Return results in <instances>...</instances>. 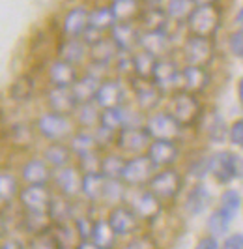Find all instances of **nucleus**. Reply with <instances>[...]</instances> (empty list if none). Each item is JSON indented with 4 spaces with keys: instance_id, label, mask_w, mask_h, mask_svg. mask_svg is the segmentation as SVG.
I'll return each mask as SVG.
<instances>
[{
    "instance_id": "obj_43",
    "label": "nucleus",
    "mask_w": 243,
    "mask_h": 249,
    "mask_svg": "<svg viewBox=\"0 0 243 249\" xmlns=\"http://www.w3.org/2000/svg\"><path fill=\"white\" fill-rule=\"evenodd\" d=\"M28 249H64V246H62L60 236L56 232H52L51 227H49V229L37 232V234H32Z\"/></svg>"
},
{
    "instance_id": "obj_16",
    "label": "nucleus",
    "mask_w": 243,
    "mask_h": 249,
    "mask_svg": "<svg viewBox=\"0 0 243 249\" xmlns=\"http://www.w3.org/2000/svg\"><path fill=\"white\" fill-rule=\"evenodd\" d=\"M90 8L86 4H75L68 8L60 23L62 37H83L88 28Z\"/></svg>"
},
{
    "instance_id": "obj_31",
    "label": "nucleus",
    "mask_w": 243,
    "mask_h": 249,
    "mask_svg": "<svg viewBox=\"0 0 243 249\" xmlns=\"http://www.w3.org/2000/svg\"><path fill=\"white\" fill-rule=\"evenodd\" d=\"M36 96V79L30 73H21L10 85V98L17 103H28Z\"/></svg>"
},
{
    "instance_id": "obj_32",
    "label": "nucleus",
    "mask_w": 243,
    "mask_h": 249,
    "mask_svg": "<svg viewBox=\"0 0 243 249\" xmlns=\"http://www.w3.org/2000/svg\"><path fill=\"white\" fill-rule=\"evenodd\" d=\"M107 178L99 171L96 173H83V184H81V195L90 202H99L103 199V189H105Z\"/></svg>"
},
{
    "instance_id": "obj_2",
    "label": "nucleus",
    "mask_w": 243,
    "mask_h": 249,
    "mask_svg": "<svg viewBox=\"0 0 243 249\" xmlns=\"http://www.w3.org/2000/svg\"><path fill=\"white\" fill-rule=\"evenodd\" d=\"M167 111L178 120V124L182 127H189V125L196 124L198 118L202 116V103L193 92L176 90L170 94Z\"/></svg>"
},
{
    "instance_id": "obj_44",
    "label": "nucleus",
    "mask_w": 243,
    "mask_h": 249,
    "mask_svg": "<svg viewBox=\"0 0 243 249\" xmlns=\"http://www.w3.org/2000/svg\"><path fill=\"white\" fill-rule=\"evenodd\" d=\"M125 184L122 182V180H109L107 178V182H105V189H103V202H109V204H114L116 206V202H120L123 199V195H125Z\"/></svg>"
},
{
    "instance_id": "obj_42",
    "label": "nucleus",
    "mask_w": 243,
    "mask_h": 249,
    "mask_svg": "<svg viewBox=\"0 0 243 249\" xmlns=\"http://www.w3.org/2000/svg\"><path fill=\"white\" fill-rule=\"evenodd\" d=\"M99 125L118 133L122 127H125V105L112 107V109H101Z\"/></svg>"
},
{
    "instance_id": "obj_6",
    "label": "nucleus",
    "mask_w": 243,
    "mask_h": 249,
    "mask_svg": "<svg viewBox=\"0 0 243 249\" xmlns=\"http://www.w3.org/2000/svg\"><path fill=\"white\" fill-rule=\"evenodd\" d=\"M183 187V176L178 169L174 167H163L157 169L154 176L148 182V189L157 195L161 200H170L176 199L180 195Z\"/></svg>"
},
{
    "instance_id": "obj_34",
    "label": "nucleus",
    "mask_w": 243,
    "mask_h": 249,
    "mask_svg": "<svg viewBox=\"0 0 243 249\" xmlns=\"http://www.w3.org/2000/svg\"><path fill=\"white\" fill-rule=\"evenodd\" d=\"M116 23L112 10L109 4H96L94 8H90V17H88V26L94 28L101 34H109L112 25Z\"/></svg>"
},
{
    "instance_id": "obj_22",
    "label": "nucleus",
    "mask_w": 243,
    "mask_h": 249,
    "mask_svg": "<svg viewBox=\"0 0 243 249\" xmlns=\"http://www.w3.org/2000/svg\"><path fill=\"white\" fill-rule=\"evenodd\" d=\"M137 25L140 26V30H142V32L169 30L170 21H169L167 12H165V6L144 0V8H142V12H140V15H139Z\"/></svg>"
},
{
    "instance_id": "obj_25",
    "label": "nucleus",
    "mask_w": 243,
    "mask_h": 249,
    "mask_svg": "<svg viewBox=\"0 0 243 249\" xmlns=\"http://www.w3.org/2000/svg\"><path fill=\"white\" fill-rule=\"evenodd\" d=\"M56 56L79 68L88 62V43L83 37H62L56 45Z\"/></svg>"
},
{
    "instance_id": "obj_3",
    "label": "nucleus",
    "mask_w": 243,
    "mask_h": 249,
    "mask_svg": "<svg viewBox=\"0 0 243 249\" xmlns=\"http://www.w3.org/2000/svg\"><path fill=\"white\" fill-rule=\"evenodd\" d=\"M75 122L71 116L68 114H58V112L45 111L37 116L36 129L43 139H47L49 142H56V141H69L75 133Z\"/></svg>"
},
{
    "instance_id": "obj_28",
    "label": "nucleus",
    "mask_w": 243,
    "mask_h": 249,
    "mask_svg": "<svg viewBox=\"0 0 243 249\" xmlns=\"http://www.w3.org/2000/svg\"><path fill=\"white\" fill-rule=\"evenodd\" d=\"M209 87V71L204 66H182V90L202 94Z\"/></svg>"
},
{
    "instance_id": "obj_38",
    "label": "nucleus",
    "mask_w": 243,
    "mask_h": 249,
    "mask_svg": "<svg viewBox=\"0 0 243 249\" xmlns=\"http://www.w3.org/2000/svg\"><path fill=\"white\" fill-rule=\"evenodd\" d=\"M73 114H75V124L81 129H96L99 125L101 109L96 105V101H90V103H81Z\"/></svg>"
},
{
    "instance_id": "obj_21",
    "label": "nucleus",
    "mask_w": 243,
    "mask_h": 249,
    "mask_svg": "<svg viewBox=\"0 0 243 249\" xmlns=\"http://www.w3.org/2000/svg\"><path fill=\"white\" fill-rule=\"evenodd\" d=\"M45 103H47V111L68 116H71L79 107V101L75 100L73 90L64 87H49L45 92Z\"/></svg>"
},
{
    "instance_id": "obj_47",
    "label": "nucleus",
    "mask_w": 243,
    "mask_h": 249,
    "mask_svg": "<svg viewBox=\"0 0 243 249\" xmlns=\"http://www.w3.org/2000/svg\"><path fill=\"white\" fill-rule=\"evenodd\" d=\"M226 127H225V122L219 114H213L209 120H208V137L211 139L213 142H223L226 139Z\"/></svg>"
},
{
    "instance_id": "obj_59",
    "label": "nucleus",
    "mask_w": 243,
    "mask_h": 249,
    "mask_svg": "<svg viewBox=\"0 0 243 249\" xmlns=\"http://www.w3.org/2000/svg\"><path fill=\"white\" fill-rule=\"evenodd\" d=\"M110 0H96V4H109Z\"/></svg>"
},
{
    "instance_id": "obj_13",
    "label": "nucleus",
    "mask_w": 243,
    "mask_h": 249,
    "mask_svg": "<svg viewBox=\"0 0 243 249\" xmlns=\"http://www.w3.org/2000/svg\"><path fill=\"white\" fill-rule=\"evenodd\" d=\"M240 158L232 152H217L208 158V173H211L219 184H228L240 175Z\"/></svg>"
},
{
    "instance_id": "obj_9",
    "label": "nucleus",
    "mask_w": 243,
    "mask_h": 249,
    "mask_svg": "<svg viewBox=\"0 0 243 249\" xmlns=\"http://www.w3.org/2000/svg\"><path fill=\"white\" fill-rule=\"evenodd\" d=\"M144 127L152 139H169V141H176L183 129L169 111H159V109L146 116Z\"/></svg>"
},
{
    "instance_id": "obj_55",
    "label": "nucleus",
    "mask_w": 243,
    "mask_h": 249,
    "mask_svg": "<svg viewBox=\"0 0 243 249\" xmlns=\"http://www.w3.org/2000/svg\"><path fill=\"white\" fill-rule=\"evenodd\" d=\"M6 231H8V225H6V221H4V215L0 213V238H4Z\"/></svg>"
},
{
    "instance_id": "obj_46",
    "label": "nucleus",
    "mask_w": 243,
    "mask_h": 249,
    "mask_svg": "<svg viewBox=\"0 0 243 249\" xmlns=\"http://www.w3.org/2000/svg\"><path fill=\"white\" fill-rule=\"evenodd\" d=\"M240 204H242V199H240V193L238 191L228 189V191L223 193V197H221V210L226 213L230 219L238 213Z\"/></svg>"
},
{
    "instance_id": "obj_24",
    "label": "nucleus",
    "mask_w": 243,
    "mask_h": 249,
    "mask_svg": "<svg viewBox=\"0 0 243 249\" xmlns=\"http://www.w3.org/2000/svg\"><path fill=\"white\" fill-rule=\"evenodd\" d=\"M107 221H109L110 229L114 231L116 236H127V234L135 232L137 227H139V217L133 212V208L131 206H123V204L112 206Z\"/></svg>"
},
{
    "instance_id": "obj_49",
    "label": "nucleus",
    "mask_w": 243,
    "mask_h": 249,
    "mask_svg": "<svg viewBox=\"0 0 243 249\" xmlns=\"http://www.w3.org/2000/svg\"><path fill=\"white\" fill-rule=\"evenodd\" d=\"M228 49L236 56H243V26L228 36Z\"/></svg>"
},
{
    "instance_id": "obj_53",
    "label": "nucleus",
    "mask_w": 243,
    "mask_h": 249,
    "mask_svg": "<svg viewBox=\"0 0 243 249\" xmlns=\"http://www.w3.org/2000/svg\"><path fill=\"white\" fill-rule=\"evenodd\" d=\"M194 249H219V244L217 240H215V236H208L198 240V244L194 246Z\"/></svg>"
},
{
    "instance_id": "obj_50",
    "label": "nucleus",
    "mask_w": 243,
    "mask_h": 249,
    "mask_svg": "<svg viewBox=\"0 0 243 249\" xmlns=\"http://www.w3.org/2000/svg\"><path fill=\"white\" fill-rule=\"evenodd\" d=\"M123 249H157V248H156V242L152 238L139 236V238H133L131 242H127Z\"/></svg>"
},
{
    "instance_id": "obj_15",
    "label": "nucleus",
    "mask_w": 243,
    "mask_h": 249,
    "mask_svg": "<svg viewBox=\"0 0 243 249\" xmlns=\"http://www.w3.org/2000/svg\"><path fill=\"white\" fill-rule=\"evenodd\" d=\"M52 191L47 186H24L19 191V204L23 206L26 212H34V213H47L51 208V202H52Z\"/></svg>"
},
{
    "instance_id": "obj_19",
    "label": "nucleus",
    "mask_w": 243,
    "mask_h": 249,
    "mask_svg": "<svg viewBox=\"0 0 243 249\" xmlns=\"http://www.w3.org/2000/svg\"><path fill=\"white\" fill-rule=\"evenodd\" d=\"M52 180V169L43 158H30L21 167V182L24 186H47Z\"/></svg>"
},
{
    "instance_id": "obj_18",
    "label": "nucleus",
    "mask_w": 243,
    "mask_h": 249,
    "mask_svg": "<svg viewBox=\"0 0 243 249\" xmlns=\"http://www.w3.org/2000/svg\"><path fill=\"white\" fill-rule=\"evenodd\" d=\"M47 83L49 87H64V88H71L73 83L79 79V68L73 66V64L62 60L58 56H54L52 60H49L47 70Z\"/></svg>"
},
{
    "instance_id": "obj_33",
    "label": "nucleus",
    "mask_w": 243,
    "mask_h": 249,
    "mask_svg": "<svg viewBox=\"0 0 243 249\" xmlns=\"http://www.w3.org/2000/svg\"><path fill=\"white\" fill-rule=\"evenodd\" d=\"M68 144H69V148H71L75 158H83V156H88L92 152H101L96 142V137H94V133L90 129H79V131H75L71 137H69Z\"/></svg>"
},
{
    "instance_id": "obj_39",
    "label": "nucleus",
    "mask_w": 243,
    "mask_h": 249,
    "mask_svg": "<svg viewBox=\"0 0 243 249\" xmlns=\"http://www.w3.org/2000/svg\"><path fill=\"white\" fill-rule=\"evenodd\" d=\"M208 202H209V193H208V189L202 186V184H196V186L187 193L183 206H185V210L191 213V215H198V213H202L206 210Z\"/></svg>"
},
{
    "instance_id": "obj_48",
    "label": "nucleus",
    "mask_w": 243,
    "mask_h": 249,
    "mask_svg": "<svg viewBox=\"0 0 243 249\" xmlns=\"http://www.w3.org/2000/svg\"><path fill=\"white\" fill-rule=\"evenodd\" d=\"M92 229H94V221L88 219L86 215H81V217H75V231L81 240H90L92 236Z\"/></svg>"
},
{
    "instance_id": "obj_14",
    "label": "nucleus",
    "mask_w": 243,
    "mask_h": 249,
    "mask_svg": "<svg viewBox=\"0 0 243 249\" xmlns=\"http://www.w3.org/2000/svg\"><path fill=\"white\" fill-rule=\"evenodd\" d=\"M58 193L66 199H77L81 195V184H83V171L77 165H66L60 169L52 171V180H51Z\"/></svg>"
},
{
    "instance_id": "obj_29",
    "label": "nucleus",
    "mask_w": 243,
    "mask_h": 249,
    "mask_svg": "<svg viewBox=\"0 0 243 249\" xmlns=\"http://www.w3.org/2000/svg\"><path fill=\"white\" fill-rule=\"evenodd\" d=\"M109 6L116 23H137L144 8V0H110Z\"/></svg>"
},
{
    "instance_id": "obj_54",
    "label": "nucleus",
    "mask_w": 243,
    "mask_h": 249,
    "mask_svg": "<svg viewBox=\"0 0 243 249\" xmlns=\"http://www.w3.org/2000/svg\"><path fill=\"white\" fill-rule=\"evenodd\" d=\"M0 249H24V246H23V242H21V240L8 238V240H4V242H2Z\"/></svg>"
},
{
    "instance_id": "obj_58",
    "label": "nucleus",
    "mask_w": 243,
    "mask_h": 249,
    "mask_svg": "<svg viewBox=\"0 0 243 249\" xmlns=\"http://www.w3.org/2000/svg\"><path fill=\"white\" fill-rule=\"evenodd\" d=\"M194 4H219V0H194Z\"/></svg>"
},
{
    "instance_id": "obj_37",
    "label": "nucleus",
    "mask_w": 243,
    "mask_h": 249,
    "mask_svg": "<svg viewBox=\"0 0 243 249\" xmlns=\"http://www.w3.org/2000/svg\"><path fill=\"white\" fill-rule=\"evenodd\" d=\"M90 242L94 244L96 249H112L116 244V234L110 229L107 219H97L94 221V229H92V236Z\"/></svg>"
},
{
    "instance_id": "obj_7",
    "label": "nucleus",
    "mask_w": 243,
    "mask_h": 249,
    "mask_svg": "<svg viewBox=\"0 0 243 249\" xmlns=\"http://www.w3.org/2000/svg\"><path fill=\"white\" fill-rule=\"evenodd\" d=\"M127 85L133 92L135 107L140 109L142 112H154L159 109L161 101H163V92L156 87V83L152 79H139V77H129Z\"/></svg>"
},
{
    "instance_id": "obj_8",
    "label": "nucleus",
    "mask_w": 243,
    "mask_h": 249,
    "mask_svg": "<svg viewBox=\"0 0 243 249\" xmlns=\"http://www.w3.org/2000/svg\"><path fill=\"white\" fill-rule=\"evenodd\" d=\"M157 169L154 167V163L150 161V158L146 154L131 156L125 161V169L122 173V182L129 187H142L148 186L150 178L154 176Z\"/></svg>"
},
{
    "instance_id": "obj_40",
    "label": "nucleus",
    "mask_w": 243,
    "mask_h": 249,
    "mask_svg": "<svg viewBox=\"0 0 243 249\" xmlns=\"http://www.w3.org/2000/svg\"><path fill=\"white\" fill-rule=\"evenodd\" d=\"M194 8V0H167L165 4V12L169 15L170 25L176 23V25H185L189 13L193 12Z\"/></svg>"
},
{
    "instance_id": "obj_45",
    "label": "nucleus",
    "mask_w": 243,
    "mask_h": 249,
    "mask_svg": "<svg viewBox=\"0 0 243 249\" xmlns=\"http://www.w3.org/2000/svg\"><path fill=\"white\" fill-rule=\"evenodd\" d=\"M228 225H230V217L223 210H215L208 219V229L213 236H223L228 231Z\"/></svg>"
},
{
    "instance_id": "obj_36",
    "label": "nucleus",
    "mask_w": 243,
    "mask_h": 249,
    "mask_svg": "<svg viewBox=\"0 0 243 249\" xmlns=\"http://www.w3.org/2000/svg\"><path fill=\"white\" fill-rule=\"evenodd\" d=\"M156 62H157V56H154L152 53H148L144 49H135L131 53V66H133V75L131 77L150 79Z\"/></svg>"
},
{
    "instance_id": "obj_56",
    "label": "nucleus",
    "mask_w": 243,
    "mask_h": 249,
    "mask_svg": "<svg viewBox=\"0 0 243 249\" xmlns=\"http://www.w3.org/2000/svg\"><path fill=\"white\" fill-rule=\"evenodd\" d=\"M238 98H240V103H242L243 107V77L240 79V83H238Z\"/></svg>"
},
{
    "instance_id": "obj_20",
    "label": "nucleus",
    "mask_w": 243,
    "mask_h": 249,
    "mask_svg": "<svg viewBox=\"0 0 243 249\" xmlns=\"http://www.w3.org/2000/svg\"><path fill=\"white\" fill-rule=\"evenodd\" d=\"M109 37L120 53H133L135 49H139L140 26L137 23H114L109 30Z\"/></svg>"
},
{
    "instance_id": "obj_10",
    "label": "nucleus",
    "mask_w": 243,
    "mask_h": 249,
    "mask_svg": "<svg viewBox=\"0 0 243 249\" xmlns=\"http://www.w3.org/2000/svg\"><path fill=\"white\" fill-rule=\"evenodd\" d=\"M152 142V137L148 133L144 125L142 127H122L116 133V142L114 146L120 150L125 156H139V154H146L148 144Z\"/></svg>"
},
{
    "instance_id": "obj_11",
    "label": "nucleus",
    "mask_w": 243,
    "mask_h": 249,
    "mask_svg": "<svg viewBox=\"0 0 243 249\" xmlns=\"http://www.w3.org/2000/svg\"><path fill=\"white\" fill-rule=\"evenodd\" d=\"M118 54H120V51L107 34L105 37L88 45V66H90V70L101 73V71L112 68Z\"/></svg>"
},
{
    "instance_id": "obj_4",
    "label": "nucleus",
    "mask_w": 243,
    "mask_h": 249,
    "mask_svg": "<svg viewBox=\"0 0 243 249\" xmlns=\"http://www.w3.org/2000/svg\"><path fill=\"white\" fill-rule=\"evenodd\" d=\"M156 87L163 94H172L176 90H182V66L172 56H161L154 66V71L150 77Z\"/></svg>"
},
{
    "instance_id": "obj_57",
    "label": "nucleus",
    "mask_w": 243,
    "mask_h": 249,
    "mask_svg": "<svg viewBox=\"0 0 243 249\" xmlns=\"http://www.w3.org/2000/svg\"><path fill=\"white\" fill-rule=\"evenodd\" d=\"M236 23L240 26H243V6L240 8V12H238V15H236Z\"/></svg>"
},
{
    "instance_id": "obj_26",
    "label": "nucleus",
    "mask_w": 243,
    "mask_h": 249,
    "mask_svg": "<svg viewBox=\"0 0 243 249\" xmlns=\"http://www.w3.org/2000/svg\"><path fill=\"white\" fill-rule=\"evenodd\" d=\"M105 77L101 73H97L94 70H86L85 73L79 75V79L73 83V96H75V100L79 101V105L81 103H90V101L96 100V94H97V88L101 85V81H103Z\"/></svg>"
},
{
    "instance_id": "obj_35",
    "label": "nucleus",
    "mask_w": 243,
    "mask_h": 249,
    "mask_svg": "<svg viewBox=\"0 0 243 249\" xmlns=\"http://www.w3.org/2000/svg\"><path fill=\"white\" fill-rule=\"evenodd\" d=\"M127 158L122 152H107L101 156L99 163V173L109 178V180H122V173L125 169Z\"/></svg>"
},
{
    "instance_id": "obj_27",
    "label": "nucleus",
    "mask_w": 243,
    "mask_h": 249,
    "mask_svg": "<svg viewBox=\"0 0 243 249\" xmlns=\"http://www.w3.org/2000/svg\"><path fill=\"white\" fill-rule=\"evenodd\" d=\"M131 208L139 219L152 221L161 212V199L157 195H154L150 189H144V191H139L131 199Z\"/></svg>"
},
{
    "instance_id": "obj_30",
    "label": "nucleus",
    "mask_w": 243,
    "mask_h": 249,
    "mask_svg": "<svg viewBox=\"0 0 243 249\" xmlns=\"http://www.w3.org/2000/svg\"><path fill=\"white\" fill-rule=\"evenodd\" d=\"M45 161L51 165V169H60L71 163L73 152L69 148V144H66L64 141H56V142H49L45 150H43V156H41Z\"/></svg>"
},
{
    "instance_id": "obj_51",
    "label": "nucleus",
    "mask_w": 243,
    "mask_h": 249,
    "mask_svg": "<svg viewBox=\"0 0 243 249\" xmlns=\"http://www.w3.org/2000/svg\"><path fill=\"white\" fill-rule=\"evenodd\" d=\"M228 139H230L232 144H236V146H243V118L242 120H238V122L230 127V131H228Z\"/></svg>"
},
{
    "instance_id": "obj_60",
    "label": "nucleus",
    "mask_w": 243,
    "mask_h": 249,
    "mask_svg": "<svg viewBox=\"0 0 243 249\" xmlns=\"http://www.w3.org/2000/svg\"><path fill=\"white\" fill-rule=\"evenodd\" d=\"M66 2H71V0H66Z\"/></svg>"
},
{
    "instance_id": "obj_23",
    "label": "nucleus",
    "mask_w": 243,
    "mask_h": 249,
    "mask_svg": "<svg viewBox=\"0 0 243 249\" xmlns=\"http://www.w3.org/2000/svg\"><path fill=\"white\" fill-rule=\"evenodd\" d=\"M174 39L170 30H154V32H142L140 30V39H139V49H144L152 53L154 56H169L172 53Z\"/></svg>"
},
{
    "instance_id": "obj_12",
    "label": "nucleus",
    "mask_w": 243,
    "mask_h": 249,
    "mask_svg": "<svg viewBox=\"0 0 243 249\" xmlns=\"http://www.w3.org/2000/svg\"><path fill=\"white\" fill-rule=\"evenodd\" d=\"M125 98H127V87L122 81V77H105L97 88L94 101L99 109H112L125 105Z\"/></svg>"
},
{
    "instance_id": "obj_1",
    "label": "nucleus",
    "mask_w": 243,
    "mask_h": 249,
    "mask_svg": "<svg viewBox=\"0 0 243 249\" xmlns=\"http://www.w3.org/2000/svg\"><path fill=\"white\" fill-rule=\"evenodd\" d=\"M223 23V10L219 4H194L193 12L189 13L185 28L187 34L202 37H213Z\"/></svg>"
},
{
    "instance_id": "obj_41",
    "label": "nucleus",
    "mask_w": 243,
    "mask_h": 249,
    "mask_svg": "<svg viewBox=\"0 0 243 249\" xmlns=\"http://www.w3.org/2000/svg\"><path fill=\"white\" fill-rule=\"evenodd\" d=\"M19 178L10 171H0V202L10 204L19 197Z\"/></svg>"
},
{
    "instance_id": "obj_17",
    "label": "nucleus",
    "mask_w": 243,
    "mask_h": 249,
    "mask_svg": "<svg viewBox=\"0 0 243 249\" xmlns=\"http://www.w3.org/2000/svg\"><path fill=\"white\" fill-rule=\"evenodd\" d=\"M146 156L150 158V161L154 163L156 169L172 167L180 156V146L176 144V141L152 139V142L148 144V150H146Z\"/></svg>"
},
{
    "instance_id": "obj_52",
    "label": "nucleus",
    "mask_w": 243,
    "mask_h": 249,
    "mask_svg": "<svg viewBox=\"0 0 243 249\" xmlns=\"http://www.w3.org/2000/svg\"><path fill=\"white\" fill-rule=\"evenodd\" d=\"M223 249H243V234H234V236L226 238Z\"/></svg>"
},
{
    "instance_id": "obj_5",
    "label": "nucleus",
    "mask_w": 243,
    "mask_h": 249,
    "mask_svg": "<svg viewBox=\"0 0 243 249\" xmlns=\"http://www.w3.org/2000/svg\"><path fill=\"white\" fill-rule=\"evenodd\" d=\"M183 66H204L208 68L213 60V41L211 37L187 34L180 45Z\"/></svg>"
}]
</instances>
